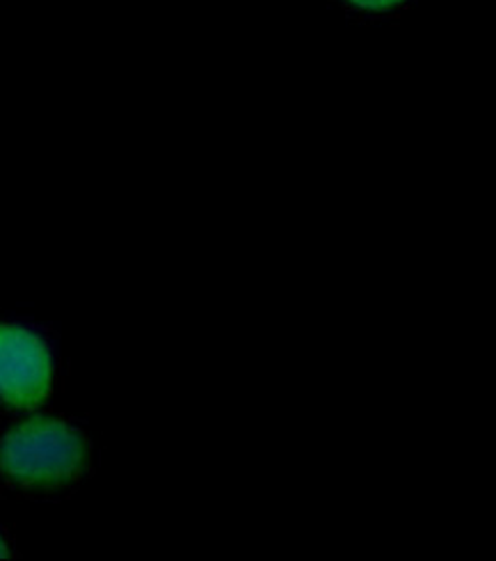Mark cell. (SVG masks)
<instances>
[{"mask_svg": "<svg viewBox=\"0 0 496 561\" xmlns=\"http://www.w3.org/2000/svg\"><path fill=\"white\" fill-rule=\"evenodd\" d=\"M90 443L60 420H33L16 426L0 443V477L12 486L48 491L73 483L85 472Z\"/></svg>", "mask_w": 496, "mask_h": 561, "instance_id": "6da1fadb", "label": "cell"}, {"mask_svg": "<svg viewBox=\"0 0 496 561\" xmlns=\"http://www.w3.org/2000/svg\"><path fill=\"white\" fill-rule=\"evenodd\" d=\"M54 386V358L31 330L0 323V397L16 408L39 405Z\"/></svg>", "mask_w": 496, "mask_h": 561, "instance_id": "7a4b0ae2", "label": "cell"}, {"mask_svg": "<svg viewBox=\"0 0 496 561\" xmlns=\"http://www.w3.org/2000/svg\"><path fill=\"white\" fill-rule=\"evenodd\" d=\"M10 554V546L5 543V539H3V534H0V557H8Z\"/></svg>", "mask_w": 496, "mask_h": 561, "instance_id": "277c9868", "label": "cell"}, {"mask_svg": "<svg viewBox=\"0 0 496 561\" xmlns=\"http://www.w3.org/2000/svg\"><path fill=\"white\" fill-rule=\"evenodd\" d=\"M350 3L359 10H373V12H380V10H389L394 8L399 3H403V0H350Z\"/></svg>", "mask_w": 496, "mask_h": 561, "instance_id": "3957f363", "label": "cell"}]
</instances>
